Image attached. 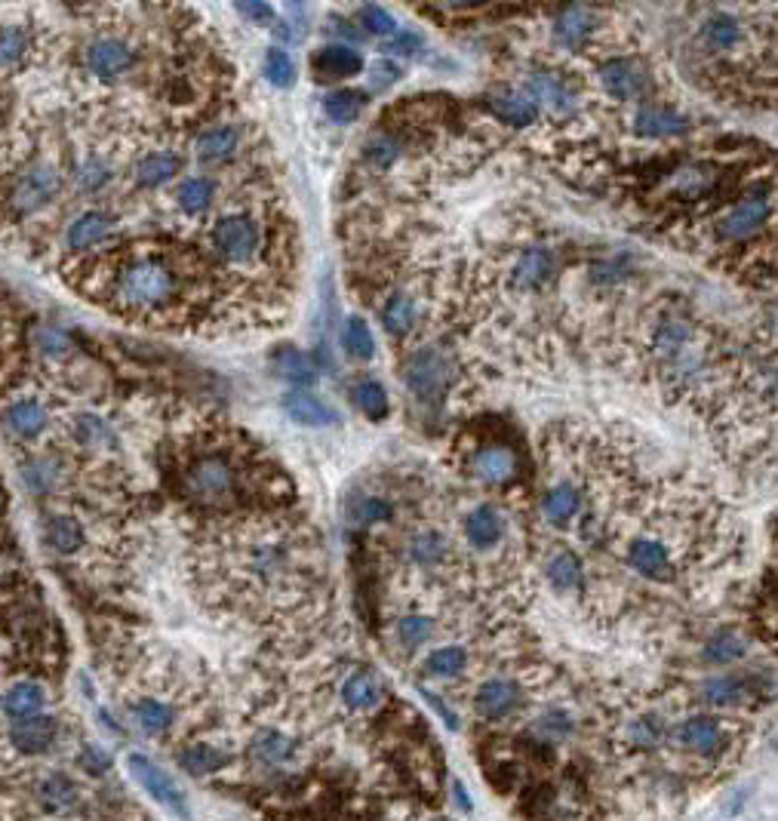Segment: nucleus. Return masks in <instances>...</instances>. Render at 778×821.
Wrapping results in <instances>:
<instances>
[{
    "label": "nucleus",
    "mask_w": 778,
    "mask_h": 821,
    "mask_svg": "<svg viewBox=\"0 0 778 821\" xmlns=\"http://www.w3.org/2000/svg\"><path fill=\"white\" fill-rule=\"evenodd\" d=\"M176 296V274L160 259H136L117 277V299L133 311L163 308Z\"/></svg>",
    "instance_id": "1"
},
{
    "label": "nucleus",
    "mask_w": 778,
    "mask_h": 821,
    "mask_svg": "<svg viewBox=\"0 0 778 821\" xmlns=\"http://www.w3.org/2000/svg\"><path fill=\"white\" fill-rule=\"evenodd\" d=\"M127 766H130V772H133V778L136 782L142 785V791L154 800V803H160L163 809H170L176 818H182V821H188V800H185V794H182V788L173 782V775L170 772H163L154 760H148L145 754H130V760H127Z\"/></svg>",
    "instance_id": "2"
},
{
    "label": "nucleus",
    "mask_w": 778,
    "mask_h": 821,
    "mask_svg": "<svg viewBox=\"0 0 778 821\" xmlns=\"http://www.w3.org/2000/svg\"><path fill=\"white\" fill-rule=\"evenodd\" d=\"M213 243L222 259L228 262H250L259 246H262V231L259 225L250 219V216H240V213H231V216H222L213 228Z\"/></svg>",
    "instance_id": "3"
},
{
    "label": "nucleus",
    "mask_w": 778,
    "mask_h": 821,
    "mask_svg": "<svg viewBox=\"0 0 778 821\" xmlns=\"http://www.w3.org/2000/svg\"><path fill=\"white\" fill-rule=\"evenodd\" d=\"M185 486L191 492V499L203 502V505H222V502H231L234 499V471L225 459L219 456H210V459H200L188 477H185Z\"/></svg>",
    "instance_id": "4"
},
{
    "label": "nucleus",
    "mask_w": 778,
    "mask_h": 821,
    "mask_svg": "<svg viewBox=\"0 0 778 821\" xmlns=\"http://www.w3.org/2000/svg\"><path fill=\"white\" fill-rule=\"evenodd\" d=\"M446 357L434 348H425V351H416L413 357L406 360L403 366V382L406 388L413 391L419 400H437L443 394V385H446Z\"/></svg>",
    "instance_id": "5"
},
{
    "label": "nucleus",
    "mask_w": 778,
    "mask_h": 821,
    "mask_svg": "<svg viewBox=\"0 0 778 821\" xmlns=\"http://www.w3.org/2000/svg\"><path fill=\"white\" fill-rule=\"evenodd\" d=\"M597 77H600V87L619 102H631V99L643 96L646 84H649L646 65L637 59H612V62L600 65Z\"/></svg>",
    "instance_id": "6"
},
{
    "label": "nucleus",
    "mask_w": 778,
    "mask_h": 821,
    "mask_svg": "<svg viewBox=\"0 0 778 821\" xmlns=\"http://www.w3.org/2000/svg\"><path fill=\"white\" fill-rule=\"evenodd\" d=\"M62 188V176L47 167V163H37L31 167L13 188V207L19 213H31V210H40L44 203H50Z\"/></svg>",
    "instance_id": "7"
},
{
    "label": "nucleus",
    "mask_w": 778,
    "mask_h": 821,
    "mask_svg": "<svg viewBox=\"0 0 778 821\" xmlns=\"http://www.w3.org/2000/svg\"><path fill=\"white\" fill-rule=\"evenodd\" d=\"M10 745L25 754V757H34V754H44L53 748L56 735H59V720L56 717H47V714H37V717H25V720H13L10 726Z\"/></svg>",
    "instance_id": "8"
},
{
    "label": "nucleus",
    "mask_w": 778,
    "mask_h": 821,
    "mask_svg": "<svg viewBox=\"0 0 778 821\" xmlns=\"http://www.w3.org/2000/svg\"><path fill=\"white\" fill-rule=\"evenodd\" d=\"M283 413L290 416L296 425H305V428H333L339 425V413L336 409L320 400L317 394L305 391V388H293L283 394Z\"/></svg>",
    "instance_id": "9"
},
{
    "label": "nucleus",
    "mask_w": 778,
    "mask_h": 821,
    "mask_svg": "<svg viewBox=\"0 0 778 821\" xmlns=\"http://www.w3.org/2000/svg\"><path fill=\"white\" fill-rule=\"evenodd\" d=\"M520 705V686L508 677H493L486 680L477 695H474V708L483 720H505L517 711Z\"/></svg>",
    "instance_id": "10"
},
{
    "label": "nucleus",
    "mask_w": 778,
    "mask_h": 821,
    "mask_svg": "<svg viewBox=\"0 0 778 821\" xmlns=\"http://www.w3.org/2000/svg\"><path fill=\"white\" fill-rule=\"evenodd\" d=\"M677 742L695 754L714 757L726 748V729L714 717H689L677 726Z\"/></svg>",
    "instance_id": "11"
},
{
    "label": "nucleus",
    "mask_w": 778,
    "mask_h": 821,
    "mask_svg": "<svg viewBox=\"0 0 778 821\" xmlns=\"http://www.w3.org/2000/svg\"><path fill=\"white\" fill-rule=\"evenodd\" d=\"M34 797L50 815H68L80 806V788H77L74 778L65 775V772H47L37 782Z\"/></svg>",
    "instance_id": "12"
},
{
    "label": "nucleus",
    "mask_w": 778,
    "mask_h": 821,
    "mask_svg": "<svg viewBox=\"0 0 778 821\" xmlns=\"http://www.w3.org/2000/svg\"><path fill=\"white\" fill-rule=\"evenodd\" d=\"M769 216H772L769 200H763V197L745 200L720 219V234L726 240H745V237L757 234L769 222Z\"/></svg>",
    "instance_id": "13"
},
{
    "label": "nucleus",
    "mask_w": 778,
    "mask_h": 821,
    "mask_svg": "<svg viewBox=\"0 0 778 821\" xmlns=\"http://www.w3.org/2000/svg\"><path fill=\"white\" fill-rule=\"evenodd\" d=\"M628 566L634 572H640L643 579H652V582H665L674 576V563H671V554L662 542L655 539H637L631 548H628Z\"/></svg>",
    "instance_id": "14"
},
{
    "label": "nucleus",
    "mask_w": 778,
    "mask_h": 821,
    "mask_svg": "<svg viewBox=\"0 0 778 821\" xmlns=\"http://www.w3.org/2000/svg\"><path fill=\"white\" fill-rule=\"evenodd\" d=\"M130 62H133L130 47L117 37H99L87 50V65L102 80H114L117 74H124L130 68Z\"/></svg>",
    "instance_id": "15"
},
{
    "label": "nucleus",
    "mask_w": 778,
    "mask_h": 821,
    "mask_svg": "<svg viewBox=\"0 0 778 821\" xmlns=\"http://www.w3.org/2000/svg\"><path fill=\"white\" fill-rule=\"evenodd\" d=\"M634 130L646 139L680 136V133L689 130V117L680 114L677 108H668V105H646L634 117Z\"/></svg>",
    "instance_id": "16"
},
{
    "label": "nucleus",
    "mask_w": 778,
    "mask_h": 821,
    "mask_svg": "<svg viewBox=\"0 0 778 821\" xmlns=\"http://www.w3.org/2000/svg\"><path fill=\"white\" fill-rule=\"evenodd\" d=\"M471 471L477 480L483 483H508L514 474H517V459H514V449L508 446H499V443H489V446H480L474 453V462H471Z\"/></svg>",
    "instance_id": "17"
},
{
    "label": "nucleus",
    "mask_w": 778,
    "mask_h": 821,
    "mask_svg": "<svg viewBox=\"0 0 778 821\" xmlns=\"http://www.w3.org/2000/svg\"><path fill=\"white\" fill-rule=\"evenodd\" d=\"M502 532H505V517L496 505H477L465 520V536H468L471 548H477V551L496 548Z\"/></svg>",
    "instance_id": "18"
},
{
    "label": "nucleus",
    "mask_w": 778,
    "mask_h": 821,
    "mask_svg": "<svg viewBox=\"0 0 778 821\" xmlns=\"http://www.w3.org/2000/svg\"><path fill=\"white\" fill-rule=\"evenodd\" d=\"M47 705V689L34 683V680H19L13 683L7 692H4V699H0V708H4V714L10 720H25V717H37L40 711H44Z\"/></svg>",
    "instance_id": "19"
},
{
    "label": "nucleus",
    "mask_w": 778,
    "mask_h": 821,
    "mask_svg": "<svg viewBox=\"0 0 778 821\" xmlns=\"http://www.w3.org/2000/svg\"><path fill=\"white\" fill-rule=\"evenodd\" d=\"M314 71H317V77H326V80H345V77H354L363 71V59L357 50H351L345 44H333V47H323L314 56Z\"/></svg>",
    "instance_id": "20"
},
{
    "label": "nucleus",
    "mask_w": 778,
    "mask_h": 821,
    "mask_svg": "<svg viewBox=\"0 0 778 821\" xmlns=\"http://www.w3.org/2000/svg\"><path fill=\"white\" fill-rule=\"evenodd\" d=\"M271 369L296 388H305L311 382H317V366L308 354L296 351V348H277L274 357H271Z\"/></svg>",
    "instance_id": "21"
},
{
    "label": "nucleus",
    "mask_w": 778,
    "mask_h": 821,
    "mask_svg": "<svg viewBox=\"0 0 778 821\" xmlns=\"http://www.w3.org/2000/svg\"><path fill=\"white\" fill-rule=\"evenodd\" d=\"M579 508H582V496H579L576 483H569V480L554 483L542 499V511L554 526H566L572 517L579 514Z\"/></svg>",
    "instance_id": "22"
},
{
    "label": "nucleus",
    "mask_w": 778,
    "mask_h": 821,
    "mask_svg": "<svg viewBox=\"0 0 778 821\" xmlns=\"http://www.w3.org/2000/svg\"><path fill=\"white\" fill-rule=\"evenodd\" d=\"M594 31V13L588 7H566L554 19V37L566 50H576L582 40H588Z\"/></svg>",
    "instance_id": "23"
},
{
    "label": "nucleus",
    "mask_w": 778,
    "mask_h": 821,
    "mask_svg": "<svg viewBox=\"0 0 778 821\" xmlns=\"http://www.w3.org/2000/svg\"><path fill=\"white\" fill-rule=\"evenodd\" d=\"M130 714H133V723L145 735H163V732H170L173 723H176V711L160 699H136L130 705Z\"/></svg>",
    "instance_id": "24"
},
{
    "label": "nucleus",
    "mask_w": 778,
    "mask_h": 821,
    "mask_svg": "<svg viewBox=\"0 0 778 821\" xmlns=\"http://www.w3.org/2000/svg\"><path fill=\"white\" fill-rule=\"evenodd\" d=\"M551 274H554V256L548 250H542V246L526 250L514 265V280H517V286H523V290L542 286L545 280H551Z\"/></svg>",
    "instance_id": "25"
},
{
    "label": "nucleus",
    "mask_w": 778,
    "mask_h": 821,
    "mask_svg": "<svg viewBox=\"0 0 778 821\" xmlns=\"http://www.w3.org/2000/svg\"><path fill=\"white\" fill-rule=\"evenodd\" d=\"M111 231V219L105 213H84L77 216L65 234L68 250H90V246L102 243Z\"/></svg>",
    "instance_id": "26"
},
{
    "label": "nucleus",
    "mask_w": 778,
    "mask_h": 821,
    "mask_svg": "<svg viewBox=\"0 0 778 821\" xmlns=\"http://www.w3.org/2000/svg\"><path fill=\"white\" fill-rule=\"evenodd\" d=\"M342 699H345V705L354 708V711H370V708H376L379 699H382V683H379V677H376L373 671H357V674H351V677L345 680V686H342Z\"/></svg>",
    "instance_id": "27"
},
{
    "label": "nucleus",
    "mask_w": 778,
    "mask_h": 821,
    "mask_svg": "<svg viewBox=\"0 0 778 821\" xmlns=\"http://www.w3.org/2000/svg\"><path fill=\"white\" fill-rule=\"evenodd\" d=\"M253 754L265 766H283V763H290L296 757V742L280 729H262L253 738Z\"/></svg>",
    "instance_id": "28"
},
{
    "label": "nucleus",
    "mask_w": 778,
    "mask_h": 821,
    "mask_svg": "<svg viewBox=\"0 0 778 821\" xmlns=\"http://www.w3.org/2000/svg\"><path fill=\"white\" fill-rule=\"evenodd\" d=\"M179 170H182L179 154H173V151H154V154H145V157L139 160L136 179H139V185L154 188V185L170 182Z\"/></svg>",
    "instance_id": "29"
},
{
    "label": "nucleus",
    "mask_w": 778,
    "mask_h": 821,
    "mask_svg": "<svg viewBox=\"0 0 778 821\" xmlns=\"http://www.w3.org/2000/svg\"><path fill=\"white\" fill-rule=\"evenodd\" d=\"M225 763H228V754H225V751H219V748H213V745H203V742H200V745H188V748L179 751V766H182L185 772L197 775V778H207V775L219 772Z\"/></svg>",
    "instance_id": "30"
},
{
    "label": "nucleus",
    "mask_w": 778,
    "mask_h": 821,
    "mask_svg": "<svg viewBox=\"0 0 778 821\" xmlns=\"http://www.w3.org/2000/svg\"><path fill=\"white\" fill-rule=\"evenodd\" d=\"M702 37H705V44L714 47V50H735V47L742 44L745 31H742V22L735 19V16L717 13V16H711L702 25Z\"/></svg>",
    "instance_id": "31"
},
{
    "label": "nucleus",
    "mask_w": 778,
    "mask_h": 821,
    "mask_svg": "<svg viewBox=\"0 0 778 821\" xmlns=\"http://www.w3.org/2000/svg\"><path fill=\"white\" fill-rule=\"evenodd\" d=\"M351 400L354 406L360 409V413L366 419H373V422H382L388 416V409H391V400H388V391L376 382V379H363L351 388Z\"/></svg>",
    "instance_id": "32"
},
{
    "label": "nucleus",
    "mask_w": 778,
    "mask_h": 821,
    "mask_svg": "<svg viewBox=\"0 0 778 821\" xmlns=\"http://www.w3.org/2000/svg\"><path fill=\"white\" fill-rule=\"evenodd\" d=\"M493 111H496V117H502L508 123V127L523 130V127H529L532 120H536L539 105L532 102L529 96H520V93H502V96L493 99Z\"/></svg>",
    "instance_id": "33"
},
{
    "label": "nucleus",
    "mask_w": 778,
    "mask_h": 821,
    "mask_svg": "<svg viewBox=\"0 0 778 821\" xmlns=\"http://www.w3.org/2000/svg\"><path fill=\"white\" fill-rule=\"evenodd\" d=\"M7 422L19 437H34L47 425V409L40 406L37 400H16L7 409Z\"/></svg>",
    "instance_id": "34"
},
{
    "label": "nucleus",
    "mask_w": 778,
    "mask_h": 821,
    "mask_svg": "<svg viewBox=\"0 0 778 821\" xmlns=\"http://www.w3.org/2000/svg\"><path fill=\"white\" fill-rule=\"evenodd\" d=\"M545 572H548V582L560 591H572L579 582H582V563L572 551H557L548 557L545 563Z\"/></svg>",
    "instance_id": "35"
},
{
    "label": "nucleus",
    "mask_w": 778,
    "mask_h": 821,
    "mask_svg": "<svg viewBox=\"0 0 778 821\" xmlns=\"http://www.w3.org/2000/svg\"><path fill=\"white\" fill-rule=\"evenodd\" d=\"M413 323H416V305L409 296L403 293H394L385 308H382V326H385V333L391 336H406L409 330H413Z\"/></svg>",
    "instance_id": "36"
},
{
    "label": "nucleus",
    "mask_w": 778,
    "mask_h": 821,
    "mask_svg": "<svg viewBox=\"0 0 778 821\" xmlns=\"http://www.w3.org/2000/svg\"><path fill=\"white\" fill-rule=\"evenodd\" d=\"M194 151L203 160H225L237 151V133L234 127H213L207 133H200L194 142Z\"/></svg>",
    "instance_id": "37"
},
{
    "label": "nucleus",
    "mask_w": 778,
    "mask_h": 821,
    "mask_svg": "<svg viewBox=\"0 0 778 821\" xmlns=\"http://www.w3.org/2000/svg\"><path fill=\"white\" fill-rule=\"evenodd\" d=\"M745 695H748V683L742 677H732V674L711 677L702 686V699L711 705H739Z\"/></svg>",
    "instance_id": "38"
},
{
    "label": "nucleus",
    "mask_w": 778,
    "mask_h": 821,
    "mask_svg": "<svg viewBox=\"0 0 778 821\" xmlns=\"http://www.w3.org/2000/svg\"><path fill=\"white\" fill-rule=\"evenodd\" d=\"M529 93H532V102H542L545 108H566L572 93L566 90V84L557 77V74H532L529 77Z\"/></svg>",
    "instance_id": "39"
},
{
    "label": "nucleus",
    "mask_w": 778,
    "mask_h": 821,
    "mask_svg": "<svg viewBox=\"0 0 778 821\" xmlns=\"http://www.w3.org/2000/svg\"><path fill=\"white\" fill-rule=\"evenodd\" d=\"M342 345H345L348 357L370 360L376 354V339L370 333V323H366L363 317H348L345 330H342Z\"/></svg>",
    "instance_id": "40"
},
{
    "label": "nucleus",
    "mask_w": 778,
    "mask_h": 821,
    "mask_svg": "<svg viewBox=\"0 0 778 821\" xmlns=\"http://www.w3.org/2000/svg\"><path fill=\"white\" fill-rule=\"evenodd\" d=\"M363 108H366V96L357 90H336L323 99V114L333 123H351L354 117H360Z\"/></svg>",
    "instance_id": "41"
},
{
    "label": "nucleus",
    "mask_w": 778,
    "mask_h": 821,
    "mask_svg": "<svg viewBox=\"0 0 778 821\" xmlns=\"http://www.w3.org/2000/svg\"><path fill=\"white\" fill-rule=\"evenodd\" d=\"M47 542L59 554H74L80 545H84V526H80L74 517H53L47 526Z\"/></svg>",
    "instance_id": "42"
},
{
    "label": "nucleus",
    "mask_w": 778,
    "mask_h": 821,
    "mask_svg": "<svg viewBox=\"0 0 778 821\" xmlns=\"http://www.w3.org/2000/svg\"><path fill=\"white\" fill-rule=\"evenodd\" d=\"M406 554H409V560L419 563V566H434L446 554V539L440 536V532H434V529L416 532V536L409 539V545H406Z\"/></svg>",
    "instance_id": "43"
},
{
    "label": "nucleus",
    "mask_w": 778,
    "mask_h": 821,
    "mask_svg": "<svg viewBox=\"0 0 778 821\" xmlns=\"http://www.w3.org/2000/svg\"><path fill=\"white\" fill-rule=\"evenodd\" d=\"M216 185L210 179H185L176 191V200L185 213H203L213 207Z\"/></svg>",
    "instance_id": "44"
},
{
    "label": "nucleus",
    "mask_w": 778,
    "mask_h": 821,
    "mask_svg": "<svg viewBox=\"0 0 778 821\" xmlns=\"http://www.w3.org/2000/svg\"><path fill=\"white\" fill-rule=\"evenodd\" d=\"M468 665V652L462 646H443V649H434L428 659H425V674L431 677H456L462 674Z\"/></svg>",
    "instance_id": "45"
},
{
    "label": "nucleus",
    "mask_w": 778,
    "mask_h": 821,
    "mask_svg": "<svg viewBox=\"0 0 778 821\" xmlns=\"http://www.w3.org/2000/svg\"><path fill=\"white\" fill-rule=\"evenodd\" d=\"M745 655V637L739 631H720L711 637L708 649H705V659L714 662V665H729L735 659H742Z\"/></svg>",
    "instance_id": "46"
},
{
    "label": "nucleus",
    "mask_w": 778,
    "mask_h": 821,
    "mask_svg": "<svg viewBox=\"0 0 778 821\" xmlns=\"http://www.w3.org/2000/svg\"><path fill=\"white\" fill-rule=\"evenodd\" d=\"M434 634V622L425 619V615H406L397 625V640L406 646V649H419L422 643H428Z\"/></svg>",
    "instance_id": "47"
},
{
    "label": "nucleus",
    "mask_w": 778,
    "mask_h": 821,
    "mask_svg": "<svg viewBox=\"0 0 778 821\" xmlns=\"http://www.w3.org/2000/svg\"><path fill=\"white\" fill-rule=\"evenodd\" d=\"M265 77L274 87H290L296 80V62L286 50H268L265 53Z\"/></svg>",
    "instance_id": "48"
},
{
    "label": "nucleus",
    "mask_w": 778,
    "mask_h": 821,
    "mask_svg": "<svg viewBox=\"0 0 778 821\" xmlns=\"http://www.w3.org/2000/svg\"><path fill=\"white\" fill-rule=\"evenodd\" d=\"M111 179V167L102 157H87L77 170V188L80 191H99Z\"/></svg>",
    "instance_id": "49"
},
{
    "label": "nucleus",
    "mask_w": 778,
    "mask_h": 821,
    "mask_svg": "<svg viewBox=\"0 0 778 821\" xmlns=\"http://www.w3.org/2000/svg\"><path fill=\"white\" fill-rule=\"evenodd\" d=\"M351 517H354V523L357 526H376V523H385V520H391L394 517V508L385 502V499H360V502H354V511H351Z\"/></svg>",
    "instance_id": "50"
},
{
    "label": "nucleus",
    "mask_w": 778,
    "mask_h": 821,
    "mask_svg": "<svg viewBox=\"0 0 778 821\" xmlns=\"http://www.w3.org/2000/svg\"><path fill=\"white\" fill-rule=\"evenodd\" d=\"M22 56H25V34L19 28H4V31H0V71L19 65Z\"/></svg>",
    "instance_id": "51"
},
{
    "label": "nucleus",
    "mask_w": 778,
    "mask_h": 821,
    "mask_svg": "<svg viewBox=\"0 0 778 821\" xmlns=\"http://www.w3.org/2000/svg\"><path fill=\"white\" fill-rule=\"evenodd\" d=\"M360 19L370 34H394V16L382 7H363Z\"/></svg>",
    "instance_id": "52"
},
{
    "label": "nucleus",
    "mask_w": 778,
    "mask_h": 821,
    "mask_svg": "<svg viewBox=\"0 0 778 821\" xmlns=\"http://www.w3.org/2000/svg\"><path fill=\"white\" fill-rule=\"evenodd\" d=\"M388 56H416L419 50H422V37L419 34H413V31H403V34H394L388 44L382 47Z\"/></svg>",
    "instance_id": "53"
},
{
    "label": "nucleus",
    "mask_w": 778,
    "mask_h": 821,
    "mask_svg": "<svg viewBox=\"0 0 778 821\" xmlns=\"http://www.w3.org/2000/svg\"><path fill=\"white\" fill-rule=\"evenodd\" d=\"M569 729H572V723H569V717H566L563 711H548V714L539 717V732H542V735H557V738H563Z\"/></svg>",
    "instance_id": "54"
},
{
    "label": "nucleus",
    "mask_w": 778,
    "mask_h": 821,
    "mask_svg": "<svg viewBox=\"0 0 778 821\" xmlns=\"http://www.w3.org/2000/svg\"><path fill=\"white\" fill-rule=\"evenodd\" d=\"M37 345H40V351L56 354V357L68 354V336L59 333V330H40L37 333Z\"/></svg>",
    "instance_id": "55"
},
{
    "label": "nucleus",
    "mask_w": 778,
    "mask_h": 821,
    "mask_svg": "<svg viewBox=\"0 0 778 821\" xmlns=\"http://www.w3.org/2000/svg\"><path fill=\"white\" fill-rule=\"evenodd\" d=\"M366 157H370L373 163H379V167H388V163H394V157H397L394 139H373L370 148H366Z\"/></svg>",
    "instance_id": "56"
},
{
    "label": "nucleus",
    "mask_w": 778,
    "mask_h": 821,
    "mask_svg": "<svg viewBox=\"0 0 778 821\" xmlns=\"http://www.w3.org/2000/svg\"><path fill=\"white\" fill-rule=\"evenodd\" d=\"M240 16L243 19H250V22H274V7L265 4V0H250V4H237Z\"/></svg>",
    "instance_id": "57"
},
{
    "label": "nucleus",
    "mask_w": 778,
    "mask_h": 821,
    "mask_svg": "<svg viewBox=\"0 0 778 821\" xmlns=\"http://www.w3.org/2000/svg\"><path fill=\"white\" fill-rule=\"evenodd\" d=\"M397 77H400V68H397L394 62L379 59V62L373 65V84H376V87H391Z\"/></svg>",
    "instance_id": "58"
},
{
    "label": "nucleus",
    "mask_w": 778,
    "mask_h": 821,
    "mask_svg": "<svg viewBox=\"0 0 778 821\" xmlns=\"http://www.w3.org/2000/svg\"><path fill=\"white\" fill-rule=\"evenodd\" d=\"M80 766L90 769V772H105V769L111 766V757H108V754H102L99 748H87V751H84V757H80Z\"/></svg>",
    "instance_id": "59"
}]
</instances>
